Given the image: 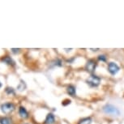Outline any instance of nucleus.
I'll return each mask as SVG.
<instances>
[{"label": "nucleus", "instance_id": "f257e3e1", "mask_svg": "<svg viewBox=\"0 0 124 124\" xmlns=\"http://www.w3.org/2000/svg\"><path fill=\"white\" fill-rule=\"evenodd\" d=\"M103 111L106 114H110V115L118 116L120 114V111L116 106H113L111 104H106V106H103Z\"/></svg>", "mask_w": 124, "mask_h": 124}, {"label": "nucleus", "instance_id": "f03ea898", "mask_svg": "<svg viewBox=\"0 0 124 124\" xmlns=\"http://www.w3.org/2000/svg\"><path fill=\"white\" fill-rule=\"evenodd\" d=\"M100 82H101V78L95 76V75H92V76H90L86 79V83L90 87H97L100 85Z\"/></svg>", "mask_w": 124, "mask_h": 124}, {"label": "nucleus", "instance_id": "7ed1b4c3", "mask_svg": "<svg viewBox=\"0 0 124 124\" xmlns=\"http://www.w3.org/2000/svg\"><path fill=\"white\" fill-rule=\"evenodd\" d=\"M0 109H1V111L3 112V114H8L11 113L14 109H15V106L14 104L11 102H7L4 103V104H2L1 106H0Z\"/></svg>", "mask_w": 124, "mask_h": 124}, {"label": "nucleus", "instance_id": "20e7f679", "mask_svg": "<svg viewBox=\"0 0 124 124\" xmlns=\"http://www.w3.org/2000/svg\"><path fill=\"white\" fill-rule=\"evenodd\" d=\"M96 67H97V62H96L94 60L89 59V60H88V62H87V63H86L85 70L88 72V73L93 74V72L95 71Z\"/></svg>", "mask_w": 124, "mask_h": 124}, {"label": "nucleus", "instance_id": "39448f33", "mask_svg": "<svg viewBox=\"0 0 124 124\" xmlns=\"http://www.w3.org/2000/svg\"><path fill=\"white\" fill-rule=\"evenodd\" d=\"M119 70H120V67L116 63H114V62H109L108 64V71L109 73L111 75H113V76L118 73L119 71Z\"/></svg>", "mask_w": 124, "mask_h": 124}, {"label": "nucleus", "instance_id": "423d86ee", "mask_svg": "<svg viewBox=\"0 0 124 124\" xmlns=\"http://www.w3.org/2000/svg\"><path fill=\"white\" fill-rule=\"evenodd\" d=\"M54 115L53 114H48L45 120V124H53L54 123Z\"/></svg>", "mask_w": 124, "mask_h": 124}, {"label": "nucleus", "instance_id": "0eeeda50", "mask_svg": "<svg viewBox=\"0 0 124 124\" xmlns=\"http://www.w3.org/2000/svg\"><path fill=\"white\" fill-rule=\"evenodd\" d=\"M19 114H20V115L21 118H28V115H29V114H28V112L26 110V109H25L24 107H23V106H20V109H19Z\"/></svg>", "mask_w": 124, "mask_h": 124}, {"label": "nucleus", "instance_id": "6e6552de", "mask_svg": "<svg viewBox=\"0 0 124 124\" xmlns=\"http://www.w3.org/2000/svg\"><path fill=\"white\" fill-rule=\"evenodd\" d=\"M67 93H68L70 96H71V97H75L76 93V88H75L73 85H69L67 88Z\"/></svg>", "mask_w": 124, "mask_h": 124}, {"label": "nucleus", "instance_id": "1a4fd4ad", "mask_svg": "<svg viewBox=\"0 0 124 124\" xmlns=\"http://www.w3.org/2000/svg\"><path fill=\"white\" fill-rule=\"evenodd\" d=\"M0 124H11V120L9 118L3 117L0 118Z\"/></svg>", "mask_w": 124, "mask_h": 124}, {"label": "nucleus", "instance_id": "9d476101", "mask_svg": "<svg viewBox=\"0 0 124 124\" xmlns=\"http://www.w3.org/2000/svg\"><path fill=\"white\" fill-rule=\"evenodd\" d=\"M3 62H5V63L8 64V65H13L15 62H14V61L11 59V58L9 57V56H7L4 58H3Z\"/></svg>", "mask_w": 124, "mask_h": 124}, {"label": "nucleus", "instance_id": "9b49d317", "mask_svg": "<svg viewBox=\"0 0 124 124\" xmlns=\"http://www.w3.org/2000/svg\"><path fill=\"white\" fill-rule=\"evenodd\" d=\"M92 123V118H85L83 119H81L79 122L78 124H91Z\"/></svg>", "mask_w": 124, "mask_h": 124}, {"label": "nucleus", "instance_id": "f8f14e48", "mask_svg": "<svg viewBox=\"0 0 124 124\" xmlns=\"http://www.w3.org/2000/svg\"><path fill=\"white\" fill-rule=\"evenodd\" d=\"M17 88H18L19 91H23L26 88V85H25L24 80H20V85H18Z\"/></svg>", "mask_w": 124, "mask_h": 124}, {"label": "nucleus", "instance_id": "ddd939ff", "mask_svg": "<svg viewBox=\"0 0 124 124\" xmlns=\"http://www.w3.org/2000/svg\"><path fill=\"white\" fill-rule=\"evenodd\" d=\"M5 91L8 94H15V92H14V89L12 88H7Z\"/></svg>", "mask_w": 124, "mask_h": 124}, {"label": "nucleus", "instance_id": "4468645a", "mask_svg": "<svg viewBox=\"0 0 124 124\" xmlns=\"http://www.w3.org/2000/svg\"><path fill=\"white\" fill-rule=\"evenodd\" d=\"M98 59H99L100 61H102V62H106V57L105 55H99L98 56Z\"/></svg>", "mask_w": 124, "mask_h": 124}, {"label": "nucleus", "instance_id": "2eb2a0df", "mask_svg": "<svg viewBox=\"0 0 124 124\" xmlns=\"http://www.w3.org/2000/svg\"><path fill=\"white\" fill-rule=\"evenodd\" d=\"M20 49H14V48L11 49V51H12V53H14V54L19 53L20 52Z\"/></svg>", "mask_w": 124, "mask_h": 124}, {"label": "nucleus", "instance_id": "dca6fc26", "mask_svg": "<svg viewBox=\"0 0 124 124\" xmlns=\"http://www.w3.org/2000/svg\"><path fill=\"white\" fill-rule=\"evenodd\" d=\"M98 50H99V49H95V50L94 49H91V50H93V51H97Z\"/></svg>", "mask_w": 124, "mask_h": 124}, {"label": "nucleus", "instance_id": "f3484780", "mask_svg": "<svg viewBox=\"0 0 124 124\" xmlns=\"http://www.w3.org/2000/svg\"><path fill=\"white\" fill-rule=\"evenodd\" d=\"M1 87H2V84L0 83V88H1Z\"/></svg>", "mask_w": 124, "mask_h": 124}, {"label": "nucleus", "instance_id": "a211bd4d", "mask_svg": "<svg viewBox=\"0 0 124 124\" xmlns=\"http://www.w3.org/2000/svg\"><path fill=\"white\" fill-rule=\"evenodd\" d=\"M25 124H27V123H25Z\"/></svg>", "mask_w": 124, "mask_h": 124}]
</instances>
